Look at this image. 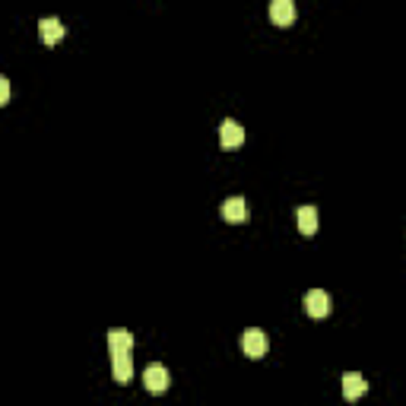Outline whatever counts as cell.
I'll use <instances>...</instances> for the list:
<instances>
[{"label": "cell", "mask_w": 406, "mask_h": 406, "mask_svg": "<svg viewBox=\"0 0 406 406\" xmlns=\"http://www.w3.org/2000/svg\"><path fill=\"white\" fill-rule=\"evenodd\" d=\"M267 333L264 330H257V327H251V330L241 333V349H245V356L251 359H264L267 356Z\"/></svg>", "instance_id": "1"}, {"label": "cell", "mask_w": 406, "mask_h": 406, "mask_svg": "<svg viewBox=\"0 0 406 406\" xmlns=\"http://www.w3.org/2000/svg\"><path fill=\"white\" fill-rule=\"evenodd\" d=\"M305 311L311 317H327V315H330V292L308 289L305 292Z\"/></svg>", "instance_id": "2"}, {"label": "cell", "mask_w": 406, "mask_h": 406, "mask_svg": "<svg viewBox=\"0 0 406 406\" xmlns=\"http://www.w3.org/2000/svg\"><path fill=\"white\" fill-rule=\"evenodd\" d=\"M219 140H223L225 150L241 146V143H245V127H241L238 121H232V117H225L223 124H219Z\"/></svg>", "instance_id": "3"}, {"label": "cell", "mask_w": 406, "mask_h": 406, "mask_svg": "<svg viewBox=\"0 0 406 406\" xmlns=\"http://www.w3.org/2000/svg\"><path fill=\"white\" fill-rule=\"evenodd\" d=\"M143 384L150 394H162L168 387V368L166 365H150L146 372H143Z\"/></svg>", "instance_id": "4"}, {"label": "cell", "mask_w": 406, "mask_h": 406, "mask_svg": "<svg viewBox=\"0 0 406 406\" xmlns=\"http://www.w3.org/2000/svg\"><path fill=\"white\" fill-rule=\"evenodd\" d=\"M111 374H115L117 384H127L133 378V359L131 352H115L111 356Z\"/></svg>", "instance_id": "5"}, {"label": "cell", "mask_w": 406, "mask_h": 406, "mask_svg": "<svg viewBox=\"0 0 406 406\" xmlns=\"http://www.w3.org/2000/svg\"><path fill=\"white\" fill-rule=\"evenodd\" d=\"M38 35H42L45 45H58L60 38H64V23H60L58 16H45L42 23H38Z\"/></svg>", "instance_id": "6"}, {"label": "cell", "mask_w": 406, "mask_h": 406, "mask_svg": "<svg viewBox=\"0 0 406 406\" xmlns=\"http://www.w3.org/2000/svg\"><path fill=\"white\" fill-rule=\"evenodd\" d=\"M270 19L276 25H292L295 23V3L292 0H273L270 3Z\"/></svg>", "instance_id": "7"}, {"label": "cell", "mask_w": 406, "mask_h": 406, "mask_svg": "<svg viewBox=\"0 0 406 406\" xmlns=\"http://www.w3.org/2000/svg\"><path fill=\"white\" fill-rule=\"evenodd\" d=\"M368 390V381H365L359 372H346L343 374V397L346 400H359Z\"/></svg>", "instance_id": "8"}, {"label": "cell", "mask_w": 406, "mask_h": 406, "mask_svg": "<svg viewBox=\"0 0 406 406\" xmlns=\"http://www.w3.org/2000/svg\"><path fill=\"white\" fill-rule=\"evenodd\" d=\"M223 216L229 223H245V219H248V203H245V197L223 200Z\"/></svg>", "instance_id": "9"}, {"label": "cell", "mask_w": 406, "mask_h": 406, "mask_svg": "<svg viewBox=\"0 0 406 406\" xmlns=\"http://www.w3.org/2000/svg\"><path fill=\"white\" fill-rule=\"evenodd\" d=\"M108 349L115 352H131L133 349V333L131 330H108Z\"/></svg>", "instance_id": "10"}, {"label": "cell", "mask_w": 406, "mask_h": 406, "mask_svg": "<svg viewBox=\"0 0 406 406\" xmlns=\"http://www.w3.org/2000/svg\"><path fill=\"white\" fill-rule=\"evenodd\" d=\"M299 232L302 235H315L317 232V210L315 207H302L299 210Z\"/></svg>", "instance_id": "11"}, {"label": "cell", "mask_w": 406, "mask_h": 406, "mask_svg": "<svg viewBox=\"0 0 406 406\" xmlns=\"http://www.w3.org/2000/svg\"><path fill=\"white\" fill-rule=\"evenodd\" d=\"M7 102H10V80L0 76V105H7Z\"/></svg>", "instance_id": "12"}]
</instances>
